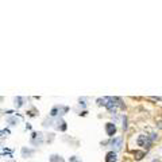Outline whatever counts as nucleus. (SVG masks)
Listing matches in <instances>:
<instances>
[{
  "instance_id": "f257e3e1",
  "label": "nucleus",
  "mask_w": 162,
  "mask_h": 162,
  "mask_svg": "<svg viewBox=\"0 0 162 162\" xmlns=\"http://www.w3.org/2000/svg\"><path fill=\"white\" fill-rule=\"evenodd\" d=\"M118 101V99H114V97H103L99 100V104H103V106H106L110 111H115L118 107L120 106V103H115Z\"/></svg>"
},
{
  "instance_id": "f03ea898",
  "label": "nucleus",
  "mask_w": 162,
  "mask_h": 162,
  "mask_svg": "<svg viewBox=\"0 0 162 162\" xmlns=\"http://www.w3.org/2000/svg\"><path fill=\"white\" fill-rule=\"evenodd\" d=\"M106 131H107V134H108L110 137H114V134L116 132V127H115V124H112V123H107L106 124Z\"/></svg>"
},
{
  "instance_id": "7ed1b4c3",
  "label": "nucleus",
  "mask_w": 162,
  "mask_h": 162,
  "mask_svg": "<svg viewBox=\"0 0 162 162\" xmlns=\"http://www.w3.org/2000/svg\"><path fill=\"white\" fill-rule=\"evenodd\" d=\"M122 143H123V139H122V138H114V141H112V146H114L115 150H120Z\"/></svg>"
},
{
  "instance_id": "20e7f679",
  "label": "nucleus",
  "mask_w": 162,
  "mask_h": 162,
  "mask_svg": "<svg viewBox=\"0 0 162 162\" xmlns=\"http://www.w3.org/2000/svg\"><path fill=\"white\" fill-rule=\"evenodd\" d=\"M116 161V154L114 151H110L106 157V162H115Z\"/></svg>"
},
{
  "instance_id": "39448f33",
  "label": "nucleus",
  "mask_w": 162,
  "mask_h": 162,
  "mask_svg": "<svg viewBox=\"0 0 162 162\" xmlns=\"http://www.w3.org/2000/svg\"><path fill=\"white\" fill-rule=\"evenodd\" d=\"M57 157V155H53V157H51L50 158V162H62V161H64V159H62V158H56Z\"/></svg>"
}]
</instances>
